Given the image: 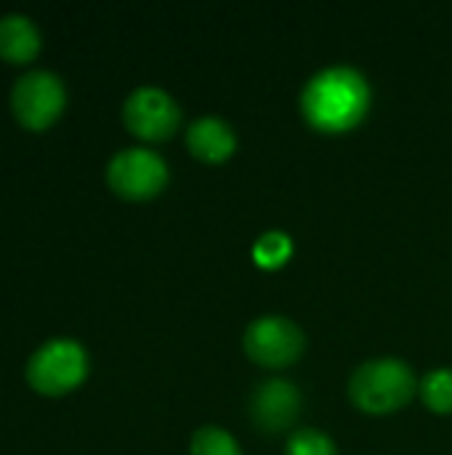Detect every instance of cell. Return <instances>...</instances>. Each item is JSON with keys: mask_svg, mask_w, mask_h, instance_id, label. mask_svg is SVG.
Listing matches in <instances>:
<instances>
[{"mask_svg": "<svg viewBox=\"0 0 452 455\" xmlns=\"http://www.w3.org/2000/svg\"><path fill=\"white\" fill-rule=\"evenodd\" d=\"M301 413V395L285 379H269L253 389L250 397V416L253 424L269 435H277L296 424Z\"/></svg>", "mask_w": 452, "mask_h": 455, "instance_id": "obj_8", "label": "cell"}, {"mask_svg": "<svg viewBox=\"0 0 452 455\" xmlns=\"http://www.w3.org/2000/svg\"><path fill=\"white\" fill-rule=\"evenodd\" d=\"M88 355L75 339H48L27 360V381L45 395H59L83 381Z\"/></svg>", "mask_w": 452, "mask_h": 455, "instance_id": "obj_3", "label": "cell"}, {"mask_svg": "<svg viewBox=\"0 0 452 455\" xmlns=\"http://www.w3.org/2000/svg\"><path fill=\"white\" fill-rule=\"evenodd\" d=\"M290 251H293L290 237H288L285 232H277V229H274V232H266V235H261V237L256 240V245H253V259H256L261 267L274 269V267H280V264L288 261Z\"/></svg>", "mask_w": 452, "mask_h": 455, "instance_id": "obj_13", "label": "cell"}, {"mask_svg": "<svg viewBox=\"0 0 452 455\" xmlns=\"http://www.w3.org/2000/svg\"><path fill=\"white\" fill-rule=\"evenodd\" d=\"M107 181L123 197H152L165 187L168 165L157 152L147 147H125L112 155L107 165Z\"/></svg>", "mask_w": 452, "mask_h": 455, "instance_id": "obj_6", "label": "cell"}, {"mask_svg": "<svg viewBox=\"0 0 452 455\" xmlns=\"http://www.w3.org/2000/svg\"><path fill=\"white\" fill-rule=\"evenodd\" d=\"M64 83L51 69H27L11 85V109L32 131L45 128L64 107Z\"/></svg>", "mask_w": 452, "mask_h": 455, "instance_id": "obj_4", "label": "cell"}, {"mask_svg": "<svg viewBox=\"0 0 452 455\" xmlns=\"http://www.w3.org/2000/svg\"><path fill=\"white\" fill-rule=\"evenodd\" d=\"M192 455H242L237 440L221 427H200L192 435Z\"/></svg>", "mask_w": 452, "mask_h": 455, "instance_id": "obj_11", "label": "cell"}, {"mask_svg": "<svg viewBox=\"0 0 452 455\" xmlns=\"http://www.w3.org/2000/svg\"><path fill=\"white\" fill-rule=\"evenodd\" d=\"M370 107V85L354 67L336 64L320 69L301 91L304 117L328 133L354 128Z\"/></svg>", "mask_w": 452, "mask_h": 455, "instance_id": "obj_1", "label": "cell"}, {"mask_svg": "<svg viewBox=\"0 0 452 455\" xmlns=\"http://www.w3.org/2000/svg\"><path fill=\"white\" fill-rule=\"evenodd\" d=\"M416 376L408 363L397 357H378L362 363L349 379V397L368 413H392L410 403Z\"/></svg>", "mask_w": 452, "mask_h": 455, "instance_id": "obj_2", "label": "cell"}, {"mask_svg": "<svg viewBox=\"0 0 452 455\" xmlns=\"http://www.w3.org/2000/svg\"><path fill=\"white\" fill-rule=\"evenodd\" d=\"M125 125L141 139H168L181 120V109L173 96L157 85H139L123 101Z\"/></svg>", "mask_w": 452, "mask_h": 455, "instance_id": "obj_7", "label": "cell"}, {"mask_svg": "<svg viewBox=\"0 0 452 455\" xmlns=\"http://www.w3.org/2000/svg\"><path fill=\"white\" fill-rule=\"evenodd\" d=\"M186 144H189L194 157H200L205 163H221V160H226L234 152L237 136H234L232 125L224 117L205 115V117H197L189 125Z\"/></svg>", "mask_w": 452, "mask_h": 455, "instance_id": "obj_9", "label": "cell"}, {"mask_svg": "<svg viewBox=\"0 0 452 455\" xmlns=\"http://www.w3.org/2000/svg\"><path fill=\"white\" fill-rule=\"evenodd\" d=\"M40 48L37 27L24 13H5L0 16V56L8 61H27Z\"/></svg>", "mask_w": 452, "mask_h": 455, "instance_id": "obj_10", "label": "cell"}, {"mask_svg": "<svg viewBox=\"0 0 452 455\" xmlns=\"http://www.w3.org/2000/svg\"><path fill=\"white\" fill-rule=\"evenodd\" d=\"M288 455H338L333 440L317 429H296L288 440Z\"/></svg>", "mask_w": 452, "mask_h": 455, "instance_id": "obj_14", "label": "cell"}, {"mask_svg": "<svg viewBox=\"0 0 452 455\" xmlns=\"http://www.w3.org/2000/svg\"><path fill=\"white\" fill-rule=\"evenodd\" d=\"M304 331L282 315H266L253 320L242 336L248 357L266 368H285L296 363L304 352Z\"/></svg>", "mask_w": 452, "mask_h": 455, "instance_id": "obj_5", "label": "cell"}, {"mask_svg": "<svg viewBox=\"0 0 452 455\" xmlns=\"http://www.w3.org/2000/svg\"><path fill=\"white\" fill-rule=\"evenodd\" d=\"M424 403L437 413H452V368H437L421 381Z\"/></svg>", "mask_w": 452, "mask_h": 455, "instance_id": "obj_12", "label": "cell"}]
</instances>
